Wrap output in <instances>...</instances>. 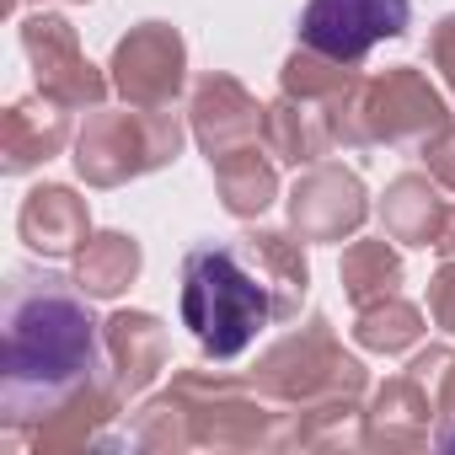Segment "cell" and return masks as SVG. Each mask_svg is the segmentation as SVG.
Segmentation results:
<instances>
[{
	"label": "cell",
	"mask_w": 455,
	"mask_h": 455,
	"mask_svg": "<svg viewBox=\"0 0 455 455\" xmlns=\"http://www.w3.org/2000/svg\"><path fill=\"white\" fill-rule=\"evenodd\" d=\"M102 386L97 322L86 311V290L17 268L6 284V359H0V412L12 434L44 428L86 391Z\"/></svg>",
	"instance_id": "6da1fadb"
},
{
	"label": "cell",
	"mask_w": 455,
	"mask_h": 455,
	"mask_svg": "<svg viewBox=\"0 0 455 455\" xmlns=\"http://www.w3.org/2000/svg\"><path fill=\"white\" fill-rule=\"evenodd\" d=\"M279 316V295L252 263L247 242L198 247L182 263V322L193 327L209 359H236L268 322Z\"/></svg>",
	"instance_id": "7a4b0ae2"
},
{
	"label": "cell",
	"mask_w": 455,
	"mask_h": 455,
	"mask_svg": "<svg viewBox=\"0 0 455 455\" xmlns=\"http://www.w3.org/2000/svg\"><path fill=\"white\" fill-rule=\"evenodd\" d=\"M182 145V124L172 108H92L86 129L76 134V172L92 188H118L166 166Z\"/></svg>",
	"instance_id": "3957f363"
},
{
	"label": "cell",
	"mask_w": 455,
	"mask_h": 455,
	"mask_svg": "<svg viewBox=\"0 0 455 455\" xmlns=\"http://www.w3.org/2000/svg\"><path fill=\"white\" fill-rule=\"evenodd\" d=\"M252 380L268 396H279V402H306V407L316 402V407H327V402L354 396L364 386V370H359V359H348L338 348L327 322H311V327L290 332L284 343H274Z\"/></svg>",
	"instance_id": "277c9868"
},
{
	"label": "cell",
	"mask_w": 455,
	"mask_h": 455,
	"mask_svg": "<svg viewBox=\"0 0 455 455\" xmlns=\"http://www.w3.org/2000/svg\"><path fill=\"white\" fill-rule=\"evenodd\" d=\"M444 129H450L444 97L412 65H396V70H386L375 81H359V92H354V134H359V145L386 140V145H402V150H428Z\"/></svg>",
	"instance_id": "5b68a950"
},
{
	"label": "cell",
	"mask_w": 455,
	"mask_h": 455,
	"mask_svg": "<svg viewBox=\"0 0 455 455\" xmlns=\"http://www.w3.org/2000/svg\"><path fill=\"white\" fill-rule=\"evenodd\" d=\"M407 17V0H311L300 12V44L338 65H359L380 38H402Z\"/></svg>",
	"instance_id": "8992f818"
},
{
	"label": "cell",
	"mask_w": 455,
	"mask_h": 455,
	"mask_svg": "<svg viewBox=\"0 0 455 455\" xmlns=\"http://www.w3.org/2000/svg\"><path fill=\"white\" fill-rule=\"evenodd\" d=\"M22 49L38 70V92L65 102V108H102L108 97V81L97 76V65L81 54L76 44V28L65 17H28L22 22Z\"/></svg>",
	"instance_id": "52a82bcc"
},
{
	"label": "cell",
	"mask_w": 455,
	"mask_h": 455,
	"mask_svg": "<svg viewBox=\"0 0 455 455\" xmlns=\"http://www.w3.org/2000/svg\"><path fill=\"white\" fill-rule=\"evenodd\" d=\"M172 396H177L182 418L193 423L188 439H204V444H252V439H268L263 434V407L247 396L242 380L188 370V375L172 380Z\"/></svg>",
	"instance_id": "ba28073f"
},
{
	"label": "cell",
	"mask_w": 455,
	"mask_h": 455,
	"mask_svg": "<svg viewBox=\"0 0 455 455\" xmlns=\"http://www.w3.org/2000/svg\"><path fill=\"white\" fill-rule=\"evenodd\" d=\"M182 65H188V49L177 28L145 22L113 49V86L134 108H172V97L182 92Z\"/></svg>",
	"instance_id": "9c48e42d"
},
{
	"label": "cell",
	"mask_w": 455,
	"mask_h": 455,
	"mask_svg": "<svg viewBox=\"0 0 455 455\" xmlns=\"http://www.w3.org/2000/svg\"><path fill=\"white\" fill-rule=\"evenodd\" d=\"M364 182L348 166H311L290 193V225L300 242H343L364 225Z\"/></svg>",
	"instance_id": "30bf717a"
},
{
	"label": "cell",
	"mask_w": 455,
	"mask_h": 455,
	"mask_svg": "<svg viewBox=\"0 0 455 455\" xmlns=\"http://www.w3.org/2000/svg\"><path fill=\"white\" fill-rule=\"evenodd\" d=\"M188 113H193V134H198V145H204L209 161L231 156L242 145H258V134L268 124V108H258L247 97V86L231 81V76H204Z\"/></svg>",
	"instance_id": "8fae6325"
},
{
	"label": "cell",
	"mask_w": 455,
	"mask_h": 455,
	"mask_svg": "<svg viewBox=\"0 0 455 455\" xmlns=\"http://www.w3.org/2000/svg\"><path fill=\"white\" fill-rule=\"evenodd\" d=\"M17 231L33 252H49V258H65V252H81L92 242V209L86 198H76L70 188L60 182H44L22 198L17 209Z\"/></svg>",
	"instance_id": "7c38bea8"
},
{
	"label": "cell",
	"mask_w": 455,
	"mask_h": 455,
	"mask_svg": "<svg viewBox=\"0 0 455 455\" xmlns=\"http://www.w3.org/2000/svg\"><path fill=\"white\" fill-rule=\"evenodd\" d=\"M70 140V118L65 102L54 97H22L6 108V129H0V150H6V172H33L49 156H60Z\"/></svg>",
	"instance_id": "4fadbf2b"
},
{
	"label": "cell",
	"mask_w": 455,
	"mask_h": 455,
	"mask_svg": "<svg viewBox=\"0 0 455 455\" xmlns=\"http://www.w3.org/2000/svg\"><path fill=\"white\" fill-rule=\"evenodd\" d=\"M108 359H113V380L124 396L145 391L156 380V370L166 364V332L150 311H113L108 316Z\"/></svg>",
	"instance_id": "5bb4252c"
},
{
	"label": "cell",
	"mask_w": 455,
	"mask_h": 455,
	"mask_svg": "<svg viewBox=\"0 0 455 455\" xmlns=\"http://www.w3.org/2000/svg\"><path fill=\"white\" fill-rule=\"evenodd\" d=\"M263 140H268V156H279V161H290V166H316V161L338 145V124H332L327 108L300 102V97L284 92V102L268 108Z\"/></svg>",
	"instance_id": "9a60e30c"
},
{
	"label": "cell",
	"mask_w": 455,
	"mask_h": 455,
	"mask_svg": "<svg viewBox=\"0 0 455 455\" xmlns=\"http://www.w3.org/2000/svg\"><path fill=\"white\" fill-rule=\"evenodd\" d=\"M444 214H450V204H444V198L434 193V182L418 177V172L396 177V182L386 188V198H380L386 236H391V242H407V247H434L439 231H444Z\"/></svg>",
	"instance_id": "2e32d148"
},
{
	"label": "cell",
	"mask_w": 455,
	"mask_h": 455,
	"mask_svg": "<svg viewBox=\"0 0 455 455\" xmlns=\"http://www.w3.org/2000/svg\"><path fill=\"white\" fill-rule=\"evenodd\" d=\"M214 166V182H220V198H225V209L231 214H263L274 198H279V172H274V161L258 150V145H242V150H231V156H220V161H209Z\"/></svg>",
	"instance_id": "e0dca14e"
},
{
	"label": "cell",
	"mask_w": 455,
	"mask_h": 455,
	"mask_svg": "<svg viewBox=\"0 0 455 455\" xmlns=\"http://www.w3.org/2000/svg\"><path fill=\"white\" fill-rule=\"evenodd\" d=\"M134 274H140V242L124 236V231L92 236V242L81 247V258H76V284H81L92 300L124 295V290L134 284Z\"/></svg>",
	"instance_id": "ac0fdd59"
},
{
	"label": "cell",
	"mask_w": 455,
	"mask_h": 455,
	"mask_svg": "<svg viewBox=\"0 0 455 455\" xmlns=\"http://www.w3.org/2000/svg\"><path fill=\"white\" fill-rule=\"evenodd\" d=\"M242 242H247L252 263L263 268V279L274 284L279 316H295V306H300V295H306V279H311L300 242H290V236H279V231H252V236H242Z\"/></svg>",
	"instance_id": "d6986e66"
},
{
	"label": "cell",
	"mask_w": 455,
	"mask_h": 455,
	"mask_svg": "<svg viewBox=\"0 0 455 455\" xmlns=\"http://www.w3.org/2000/svg\"><path fill=\"white\" fill-rule=\"evenodd\" d=\"M396 284H402V258L386 242H354L343 252V290L354 306L386 300V295H396Z\"/></svg>",
	"instance_id": "ffe728a7"
},
{
	"label": "cell",
	"mask_w": 455,
	"mask_h": 455,
	"mask_svg": "<svg viewBox=\"0 0 455 455\" xmlns=\"http://www.w3.org/2000/svg\"><path fill=\"white\" fill-rule=\"evenodd\" d=\"M354 338H359L364 348H375V354H402V348H412V343L423 338V316H418V306L386 295V300L359 306V327H354Z\"/></svg>",
	"instance_id": "44dd1931"
},
{
	"label": "cell",
	"mask_w": 455,
	"mask_h": 455,
	"mask_svg": "<svg viewBox=\"0 0 455 455\" xmlns=\"http://www.w3.org/2000/svg\"><path fill=\"white\" fill-rule=\"evenodd\" d=\"M428 311H434L439 327L455 332V263H444V268L434 274V284H428Z\"/></svg>",
	"instance_id": "7402d4cb"
},
{
	"label": "cell",
	"mask_w": 455,
	"mask_h": 455,
	"mask_svg": "<svg viewBox=\"0 0 455 455\" xmlns=\"http://www.w3.org/2000/svg\"><path fill=\"white\" fill-rule=\"evenodd\" d=\"M428 60L444 70V81H450V92H455V17H444V22L434 28V38H428Z\"/></svg>",
	"instance_id": "603a6c76"
},
{
	"label": "cell",
	"mask_w": 455,
	"mask_h": 455,
	"mask_svg": "<svg viewBox=\"0 0 455 455\" xmlns=\"http://www.w3.org/2000/svg\"><path fill=\"white\" fill-rule=\"evenodd\" d=\"M423 156H428V172H434L444 188H455V134L444 129V134H439V140H434Z\"/></svg>",
	"instance_id": "cb8c5ba5"
},
{
	"label": "cell",
	"mask_w": 455,
	"mask_h": 455,
	"mask_svg": "<svg viewBox=\"0 0 455 455\" xmlns=\"http://www.w3.org/2000/svg\"><path fill=\"white\" fill-rule=\"evenodd\" d=\"M434 252H439V258H455V204H450V214H444V231H439Z\"/></svg>",
	"instance_id": "d4e9b609"
},
{
	"label": "cell",
	"mask_w": 455,
	"mask_h": 455,
	"mask_svg": "<svg viewBox=\"0 0 455 455\" xmlns=\"http://www.w3.org/2000/svg\"><path fill=\"white\" fill-rule=\"evenodd\" d=\"M12 6H28V0H12Z\"/></svg>",
	"instance_id": "484cf974"
}]
</instances>
